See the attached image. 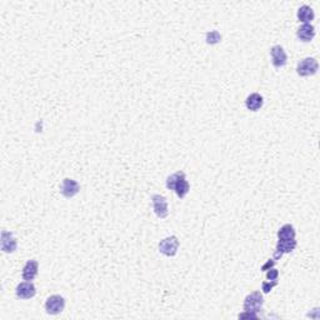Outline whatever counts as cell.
I'll return each mask as SVG.
<instances>
[{
  "mask_svg": "<svg viewBox=\"0 0 320 320\" xmlns=\"http://www.w3.org/2000/svg\"><path fill=\"white\" fill-rule=\"evenodd\" d=\"M167 188L175 191V194L180 199H184L190 190V185L188 183L185 173H183V171H176V173L168 176Z\"/></svg>",
  "mask_w": 320,
  "mask_h": 320,
  "instance_id": "cell-1",
  "label": "cell"
},
{
  "mask_svg": "<svg viewBox=\"0 0 320 320\" xmlns=\"http://www.w3.org/2000/svg\"><path fill=\"white\" fill-rule=\"evenodd\" d=\"M263 305H264V298L260 291H254L251 294L244 299V312L254 313V314H259L263 310Z\"/></svg>",
  "mask_w": 320,
  "mask_h": 320,
  "instance_id": "cell-2",
  "label": "cell"
},
{
  "mask_svg": "<svg viewBox=\"0 0 320 320\" xmlns=\"http://www.w3.org/2000/svg\"><path fill=\"white\" fill-rule=\"evenodd\" d=\"M319 69V63L315 58H305L298 63L297 73L299 76H310L317 74Z\"/></svg>",
  "mask_w": 320,
  "mask_h": 320,
  "instance_id": "cell-3",
  "label": "cell"
},
{
  "mask_svg": "<svg viewBox=\"0 0 320 320\" xmlns=\"http://www.w3.org/2000/svg\"><path fill=\"white\" fill-rule=\"evenodd\" d=\"M179 239L175 235H171V237L164 238V239L160 240L159 243V251L162 254H164L165 257H174L178 253L179 249Z\"/></svg>",
  "mask_w": 320,
  "mask_h": 320,
  "instance_id": "cell-4",
  "label": "cell"
},
{
  "mask_svg": "<svg viewBox=\"0 0 320 320\" xmlns=\"http://www.w3.org/2000/svg\"><path fill=\"white\" fill-rule=\"evenodd\" d=\"M65 308V299L61 295H52L46 299L45 310L50 315H58Z\"/></svg>",
  "mask_w": 320,
  "mask_h": 320,
  "instance_id": "cell-5",
  "label": "cell"
},
{
  "mask_svg": "<svg viewBox=\"0 0 320 320\" xmlns=\"http://www.w3.org/2000/svg\"><path fill=\"white\" fill-rule=\"evenodd\" d=\"M151 205H153L154 213L156 214L158 218L160 219H165L169 215V209H168V200L165 196L160 195V194H155L151 198Z\"/></svg>",
  "mask_w": 320,
  "mask_h": 320,
  "instance_id": "cell-6",
  "label": "cell"
},
{
  "mask_svg": "<svg viewBox=\"0 0 320 320\" xmlns=\"http://www.w3.org/2000/svg\"><path fill=\"white\" fill-rule=\"evenodd\" d=\"M15 294L19 299L28 300L32 299L37 294V288L33 284V282H23V283L18 284L17 289H15Z\"/></svg>",
  "mask_w": 320,
  "mask_h": 320,
  "instance_id": "cell-7",
  "label": "cell"
},
{
  "mask_svg": "<svg viewBox=\"0 0 320 320\" xmlns=\"http://www.w3.org/2000/svg\"><path fill=\"white\" fill-rule=\"evenodd\" d=\"M270 56H271V63L275 68H283L286 65L288 61V55H286L285 50L283 46L274 45L270 49Z\"/></svg>",
  "mask_w": 320,
  "mask_h": 320,
  "instance_id": "cell-8",
  "label": "cell"
},
{
  "mask_svg": "<svg viewBox=\"0 0 320 320\" xmlns=\"http://www.w3.org/2000/svg\"><path fill=\"white\" fill-rule=\"evenodd\" d=\"M79 191H80V185H79V183L76 182V180L70 178L64 179L60 187V193L63 194L65 198L70 199V198L76 195Z\"/></svg>",
  "mask_w": 320,
  "mask_h": 320,
  "instance_id": "cell-9",
  "label": "cell"
},
{
  "mask_svg": "<svg viewBox=\"0 0 320 320\" xmlns=\"http://www.w3.org/2000/svg\"><path fill=\"white\" fill-rule=\"evenodd\" d=\"M297 240H278L277 248H275L274 251V260H279L280 258L283 257L284 254L291 253L293 250H295L297 248Z\"/></svg>",
  "mask_w": 320,
  "mask_h": 320,
  "instance_id": "cell-10",
  "label": "cell"
},
{
  "mask_svg": "<svg viewBox=\"0 0 320 320\" xmlns=\"http://www.w3.org/2000/svg\"><path fill=\"white\" fill-rule=\"evenodd\" d=\"M17 248L18 243L17 239L14 238V235H13L10 231H1V250H3L4 253L12 254L17 250Z\"/></svg>",
  "mask_w": 320,
  "mask_h": 320,
  "instance_id": "cell-11",
  "label": "cell"
},
{
  "mask_svg": "<svg viewBox=\"0 0 320 320\" xmlns=\"http://www.w3.org/2000/svg\"><path fill=\"white\" fill-rule=\"evenodd\" d=\"M38 271H39V264H38L37 260H28L25 263V265H24L23 271H21V277L26 282H32L37 278Z\"/></svg>",
  "mask_w": 320,
  "mask_h": 320,
  "instance_id": "cell-12",
  "label": "cell"
},
{
  "mask_svg": "<svg viewBox=\"0 0 320 320\" xmlns=\"http://www.w3.org/2000/svg\"><path fill=\"white\" fill-rule=\"evenodd\" d=\"M297 37L299 40L304 41V43L312 41L315 37L314 25H313V24H303V25L298 29Z\"/></svg>",
  "mask_w": 320,
  "mask_h": 320,
  "instance_id": "cell-13",
  "label": "cell"
},
{
  "mask_svg": "<svg viewBox=\"0 0 320 320\" xmlns=\"http://www.w3.org/2000/svg\"><path fill=\"white\" fill-rule=\"evenodd\" d=\"M263 104H264V98L259 93H251L250 95L246 96L245 99V107L250 112H258L259 109H262Z\"/></svg>",
  "mask_w": 320,
  "mask_h": 320,
  "instance_id": "cell-14",
  "label": "cell"
},
{
  "mask_svg": "<svg viewBox=\"0 0 320 320\" xmlns=\"http://www.w3.org/2000/svg\"><path fill=\"white\" fill-rule=\"evenodd\" d=\"M297 17L299 21H301L303 24H312V21L314 20L315 18V13L312 6L301 5L298 9Z\"/></svg>",
  "mask_w": 320,
  "mask_h": 320,
  "instance_id": "cell-15",
  "label": "cell"
},
{
  "mask_svg": "<svg viewBox=\"0 0 320 320\" xmlns=\"http://www.w3.org/2000/svg\"><path fill=\"white\" fill-rule=\"evenodd\" d=\"M295 237H297V231L291 224L283 225L278 230V239L279 240H293L295 239Z\"/></svg>",
  "mask_w": 320,
  "mask_h": 320,
  "instance_id": "cell-16",
  "label": "cell"
},
{
  "mask_svg": "<svg viewBox=\"0 0 320 320\" xmlns=\"http://www.w3.org/2000/svg\"><path fill=\"white\" fill-rule=\"evenodd\" d=\"M205 40L207 43L214 45V44H218L222 41V35L218 30H210L209 33H207V37H205Z\"/></svg>",
  "mask_w": 320,
  "mask_h": 320,
  "instance_id": "cell-17",
  "label": "cell"
},
{
  "mask_svg": "<svg viewBox=\"0 0 320 320\" xmlns=\"http://www.w3.org/2000/svg\"><path fill=\"white\" fill-rule=\"evenodd\" d=\"M278 285V280H268V282H263L262 284V290L264 294L270 293L271 289Z\"/></svg>",
  "mask_w": 320,
  "mask_h": 320,
  "instance_id": "cell-18",
  "label": "cell"
},
{
  "mask_svg": "<svg viewBox=\"0 0 320 320\" xmlns=\"http://www.w3.org/2000/svg\"><path fill=\"white\" fill-rule=\"evenodd\" d=\"M278 278H279V271L275 268L266 270V279L268 280H278Z\"/></svg>",
  "mask_w": 320,
  "mask_h": 320,
  "instance_id": "cell-19",
  "label": "cell"
},
{
  "mask_svg": "<svg viewBox=\"0 0 320 320\" xmlns=\"http://www.w3.org/2000/svg\"><path fill=\"white\" fill-rule=\"evenodd\" d=\"M274 265H275V260L274 259L268 260V262H266L265 264H264V265L262 266V270L263 271H266V270H269V269L274 268Z\"/></svg>",
  "mask_w": 320,
  "mask_h": 320,
  "instance_id": "cell-20",
  "label": "cell"
},
{
  "mask_svg": "<svg viewBox=\"0 0 320 320\" xmlns=\"http://www.w3.org/2000/svg\"><path fill=\"white\" fill-rule=\"evenodd\" d=\"M239 318H240V319H243V318H248V319H258V318H259V315L254 314V313L244 312L243 314H239Z\"/></svg>",
  "mask_w": 320,
  "mask_h": 320,
  "instance_id": "cell-21",
  "label": "cell"
}]
</instances>
